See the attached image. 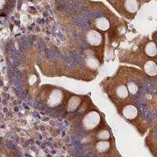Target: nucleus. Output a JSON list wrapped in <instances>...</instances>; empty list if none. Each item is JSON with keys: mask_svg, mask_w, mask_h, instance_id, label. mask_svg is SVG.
I'll return each mask as SVG.
<instances>
[{"mask_svg": "<svg viewBox=\"0 0 157 157\" xmlns=\"http://www.w3.org/2000/svg\"><path fill=\"white\" fill-rule=\"evenodd\" d=\"M101 123V116L94 111L86 113L82 119V127L86 130H92L97 128Z\"/></svg>", "mask_w": 157, "mask_h": 157, "instance_id": "1", "label": "nucleus"}, {"mask_svg": "<svg viewBox=\"0 0 157 157\" xmlns=\"http://www.w3.org/2000/svg\"><path fill=\"white\" fill-rule=\"evenodd\" d=\"M63 98H64V95H63L62 91L59 89H54L50 92L46 101L49 107H56L62 102Z\"/></svg>", "mask_w": 157, "mask_h": 157, "instance_id": "2", "label": "nucleus"}, {"mask_svg": "<svg viewBox=\"0 0 157 157\" xmlns=\"http://www.w3.org/2000/svg\"><path fill=\"white\" fill-rule=\"evenodd\" d=\"M120 114L125 118L126 120H132L136 119L138 116V110L137 107L132 104H127L123 106L121 109Z\"/></svg>", "mask_w": 157, "mask_h": 157, "instance_id": "3", "label": "nucleus"}, {"mask_svg": "<svg viewBox=\"0 0 157 157\" xmlns=\"http://www.w3.org/2000/svg\"><path fill=\"white\" fill-rule=\"evenodd\" d=\"M86 39L87 43L93 47L100 46L102 43V40H103V38H102V36L101 35L100 32H98L96 30H94V29L90 30L86 33Z\"/></svg>", "mask_w": 157, "mask_h": 157, "instance_id": "4", "label": "nucleus"}, {"mask_svg": "<svg viewBox=\"0 0 157 157\" xmlns=\"http://www.w3.org/2000/svg\"><path fill=\"white\" fill-rule=\"evenodd\" d=\"M143 70L147 75L155 77L157 75V63L152 60H148L144 63Z\"/></svg>", "mask_w": 157, "mask_h": 157, "instance_id": "5", "label": "nucleus"}, {"mask_svg": "<svg viewBox=\"0 0 157 157\" xmlns=\"http://www.w3.org/2000/svg\"><path fill=\"white\" fill-rule=\"evenodd\" d=\"M114 94L115 97L117 98L118 99L123 100V99H126V98H128L130 93H129L128 89H127L126 84L120 83L116 85V87H115Z\"/></svg>", "mask_w": 157, "mask_h": 157, "instance_id": "6", "label": "nucleus"}, {"mask_svg": "<svg viewBox=\"0 0 157 157\" xmlns=\"http://www.w3.org/2000/svg\"><path fill=\"white\" fill-rule=\"evenodd\" d=\"M143 50L148 57H152V58L157 57V46L155 41L150 40V41L147 42L144 46Z\"/></svg>", "mask_w": 157, "mask_h": 157, "instance_id": "7", "label": "nucleus"}, {"mask_svg": "<svg viewBox=\"0 0 157 157\" xmlns=\"http://www.w3.org/2000/svg\"><path fill=\"white\" fill-rule=\"evenodd\" d=\"M94 26L96 29L100 31H107L110 27V23H109V20L106 19L105 17H98L94 21Z\"/></svg>", "mask_w": 157, "mask_h": 157, "instance_id": "8", "label": "nucleus"}, {"mask_svg": "<svg viewBox=\"0 0 157 157\" xmlns=\"http://www.w3.org/2000/svg\"><path fill=\"white\" fill-rule=\"evenodd\" d=\"M95 148L100 153L106 152L110 148V142L107 140H99V141L96 143Z\"/></svg>", "mask_w": 157, "mask_h": 157, "instance_id": "9", "label": "nucleus"}, {"mask_svg": "<svg viewBox=\"0 0 157 157\" xmlns=\"http://www.w3.org/2000/svg\"><path fill=\"white\" fill-rule=\"evenodd\" d=\"M124 5L129 13H136L139 8V2L137 0H126Z\"/></svg>", "mask_w": 157, "mask_h": 157, "instance_id": "10", "label": "nucleus"}, {"mask_svg": "<svg viewBox=\"0 0 157 157\" xmlns=\"http://www.w3.org/2000/svg\"><path fill=\"white\" fill-rule=\"evenodd\" d=\"M79 104H80V100L76 97H73L70 99L69 102H68V112H74L78 107Z\"/></svg>", "mask_w": 157, "mask_h": 157, "instance_id": "11", "label": "nucleus"}, {"mask_svg": "<svg viewBox=\"0 0 157 157\" xmlns=\"http://www.w3.org/2000/svg\"><path fill=\"white\" fill-rule=\"evenodd\" d=\"M126 86H127L129 93L130 94H136L137 93V91H138V86H137V84L134 81L129 80L127 82V84H126Z\"/></svg>", "mask_w": 157, "mask_h": 157, "instance_id": "12", "label": "nucleus"}, {"mask_svg": "<svg viewBox=\"0 0 157 157\" xmlns=\"http://www.w3.org/2000/svg\"><path fill=\"white\" fill-rule=\"evenodd\" d=\"M111 137V134L107 129H101L97 134V138L98 140H109Z\"/></svg>", "mask_w": 157, "mask_h": 157, "instance_id": "13", "label": "nucleus"}, {"mask_svg": "<svg viewBox=\"0 0 157 157\" xmlns=\"http://www.w3.org/2000/svg\"><path fill=\"white\" fill-rule=\"evenodd\" d=\"M86 64L90 68H97L99 66V61L94 57H90L86 58Z\"/></svg>", "mask_w": 157, "mask_h": 157, "instance_id": "14", "label": "nucleus"}, {"mask_svg": "<svg viewBox=\"0 0 157 157\" xmlns=\"http://www.w3.org/2000/svg\"><path fill=\"white\" fill-rule=\"evenodd\" d=\"M36 80H37V77L36 76V75H32L30 77H29V82H30V84H33L35 83V82H36Z\"/></svg>", "mask_w": 157, "mask_h": 157, "instance_id": "15", "label": "nucleus"}, {"mask_svg": "<svg viewBox=\"0 0 157 157\" xmlns=\"http://www.w3.org/2000/svg\"><path fill=\"white\" fill-rule=\"evenodd\" d=\"M4 4H5V2H4V0H1V9H3Z\"/></svg>", "mask_w": 157, "mask_h": 157, "instance_id": "16", "label": "nucleus"}, {"mask_svg": "<svg viewBox=\"0 0 157 157\" xmlns=\"http://www.w3.org/2000/svg\"><path fill=\"white\" fill-rule=\"evenodd\" d=\"M154 41H155V43H156V46H157V37L156 38H154Z\"/></svg>", "mask_w": 157, "mask_h": 157, "instance_id": "17", "label": "nucleus"}, {"mask_svg": "<svg viewBox=\"0 0 157 157\" xmlns=\"http://www.w3.org/2000/svg\"><path fill=\"white\" fill-rule=\"evenodd\" d=\"M156 63H157V61H156Z\"/></svg>", "mask_w": 157, "mask_h": 157, "instance_id": "18", "label": "nucleus"}]
</instances>
